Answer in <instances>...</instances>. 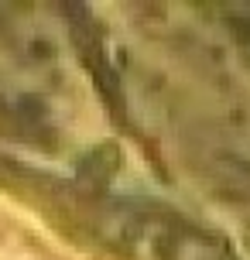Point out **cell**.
I'll list each match as a JSON object with an SVG mask.
<instances>
[{"label":"cell","mask_w":250,"mask_h":260,"mask_svg":"<svg viewBox=\"0 0 250 260\" xmlns=\"http://www.w3.org/2000/svg\"><path fill=\"white\" fill-rule=\"evenodd\" d=\"M230 27H233V35H237L243 45H250V17H247V14L233 17V21H230Z\"/></svg>","instance_id":"6da1fadb"}]
</instances>
